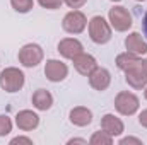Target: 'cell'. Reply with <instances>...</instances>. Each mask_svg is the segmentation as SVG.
<instances>
[{
	"label": "cell",
	"mask_w": 147,
	"mask_h": 145,
	"mask_svg": "<svg viewBox=\"0 0 147 145\" xmlns=\"http://www.w3.org/2000/svg\"><path fill=\"white\" fill-rule=\"evenodd\" d=\"M26 75L16 67H7L0 72V87L5 92H17L24 87Z\"/></svg>",
	"instance_id": "6da1fadb"
},
{
	"label": "cell",
	"mask_w": 147,
	"mask_h": 145,
	"mask_svg": "<svg viewBox=\"0 0 147 145\" xmlns=\"http://www.w3.org/2000/svg\"><path fill=\"white\" fill-rule=\"evenodd\" d=\"M89 38L96 44H106L111 39V24L101 15H94L89 21Z\"/></svg>",
	"instance_id": "7a4b0ae2"
},
{
	"label": "cell",
	"mask_w": 147,
	"mask_h": 145,
	"mask_svg": "<svg viewBox=\"0 0 147 145\" xmlns=\"http://www.w3.org/2000/svg\"><path fill=\"white\" fill-rule=\"evenodd\" d=\"M43 56H45L43 48H41L39 44H36V43H28V44H24V46L19 50V55H17L19 63H21L22 67H28V68L38 67V65L43 62Z\"/></svg>",
	"instance_id": "3957f363"
},
{
	"label": "cell",
	"mask_w": 147,
	"mask_h": 145,
	"mask_svg": "<svg viewBox=\"0 0 147 145\" xmlns=\"http://www.w3.org/2000/svg\"><path fill=\"white\" fill-rule=\"evenodd\" d=\"M140 108V101L139 97L134 94V92H128V91H121L116 94L115 97V109L123 114V116H132L135 114Z\"/></svg>",
	"instance_id": "277c9868"
},
{
	"label": "cell",
	"mask_w": 147,
	"mask_h": 145,
	"mask_svg": "<svg viewBox=\"0 0 147 145\" xmlns=\"http://www.w3.org/2000/svg\"><path fill=\"white\" fill-rule=\"evenodd\" d=\"M87 26V17L84 15V12L80 10H70L69 14H65L63 21H62V28L65 33L69 34H80Z\"/></svg>",
	"instance_id": "5b68a950"
},
{
	"label": "cell",
	"mask_w": 147,
	"mask_h": 145,
	"mask_svg": "<svg viewBox=\"0 0 147 145\" xmlns=\"http://www.w3.org/2000/svg\"><path fill=\"white\" fill-rule=\"evenodd\" d=\"M108 19H110L111 28H115V31L125 33V31H128V29L132 28V15H130V12H128L125 7H121V5L110 9Z\"/></svg>",
	"instance_id": "8992f818"
},
{
	"label": "cell",
	"mask_w": 147,
	"mask_h": 145,
	"mask_svg": "<svg viewBox=\"0 0 147 145\" xmlns=\"http://www.w3.org/2000/svg\"><path fill=\"white\" fill-rule=\"evenodd\" d=\"M125 80L134 89H144L147 85V68L144 65V60L128 67L125 70Z\"/></svg>",
	"instance_id": "52a82bcc"
},
{
	"label": "cell",
	"mask_w": 147,
	"mask_h": 145,
	"mask_svg": "<svg viewBox=\"0 0 147 145\" xmlns=\"http://www.w3.org/2000/svg\"><path fill=\"white\" fill-rule=\"evenodd\" d=\"M45 75L50 82H62L69 75V67L60 60H48L45 65Z\"/></svg>",
	"instance_id": "ba28073f"
},
{
	"label": "cell",
	"mask_w": 147,
	"mask_h": 145,
	"mask_svg": "<svg viewBox=\"0 0 147 145\" xmlns=\"http://www.w3.org/2000/svg\"><path fill=\"white\" fill-rule=\"evenodd\" d=\"M87 77H89L91 87H92L94 91H99V92L106 91L111 84V73L108 72L106 68H103V67H96Z\"/></svg>",
	"instance_id": "9c48e42d"
},
{
	"label": "cell",
	"mask_w": 147,
	"mask_h": 145,
	"mask_svg": "<svg viewBox=\"0 0 147 145\" xmlns=\"http://www.w3.org/2000/svg\"><path fill=\"white\" fill-rule=\"evenodd\" d=\"M57 51H58L63 58L74 60L79 53L84 51V46H82V43H80L79 39H75V38H65V39H62V41L58 43Z\"/></svg>",
	"instance_id": "30bf717a"
},
{
	"label": "cell",
	"mask_w": 147,
	"mask_h": 145,
	"mask_svg": "<svg viewBox=\"0 0 147 145\" xmlns=\"http://www.w3.org/2000/svg\"><path fill=\"white\" fill-rule=\"evenodd\" d=\"M16 125L22 132L36 130L38 125H39V116L34 111H31V109H22V111H19L16 114Z\"/></svg>",
	"instance_id": "8fae6325"
},
{
	"label": "cell",
	"mask_w": 147,
	"mask_h": 145,
	"mask_svg": "<svg viewBox=\"0 0 147 145\" xmlns=\"http://www.w3.org/2000/svg\"><path fill=\"white\" fill-rule=\"evenodd\" d=\"M72 62H74V68L80 73V75H86V77L92 72L96 67H98L96 58H94L92 55H89V53H84V51H82V53H79Z\"/></svg>",
	"instance_id": "7c38bea8"
},
{
	"label": "cell",
	"mask_w": 147,
	"mask_h": 145,
	"mask_svg": "<svg viewBox=\"0 0 147 145\" xmlns=\"http://www.w3.org/2000/svg\"><path fill=\"white\" fill-rule=\"evenodd\" d=\"M125 48H127V51H130L134 55H146L147 41L139 33H130L125 38Z\"/></svg>",
	"instance_id": "4fadbf2b"
},
{
	"label": "cell",
	"mask_w": 147,
	"mask_h": 145,
	"mask_svg": "<svg viewBox=\"0 0 147 145\" xmlns=\"http://www.w3.org/2000/svg\"><path fill=\"white\" fill-rule=\"evenodd\" d=\"M101 128H103L108 135H111V137H118V135L123 133L125 125H123V121H121L120 118H116L115 114H105L103 119H101Z\"/></svg>",
	"instance_id": "5bb4252c"
},
{
	"label": "cell",
	"mask_w": 147,
	"mask_h": 145,
	"mask_svg": "<svg viewBox=\"0 0 147 145\" xmlns=\"http://www.w3.org/2000/svg\"><path fill=\"white\" fill-rule=\"evenodd\" d=\"M69 119L75 126H87L92 121V111L89 108H84V106H77L70 111Z\"/></svg>",
	"instance_id": "9a60e30c"
},
{
	"label": "cell",
	"mask_w": 147,
	"mask_h": 145,
	"mask_svg": "<svg viewBox=\"0 0 147 145\" xmlns=\"http://www.w3.org/2000/svg\"><path fill=\"white\" fill-rule=\"evenodd\" d=\"M33 106L39 111H48L53 106V96L46 89H38L33 94Z\"/></svg>",
	"instance_id": "2e32d148"
},
{
	"label": "cell",
	"mask_w": 147,
	"mask_h": 145,
	"mask_svg": "<svg viewBox=\"0 0 147 145\" xmlns=\"http://www.w3.org/2000/svg\"><path fill=\"white\" fill-rule=\"evenodd\" d=\"M139 62H142L140 58H139V55H134V53H130V51H125V53H120L118 56H116V67L120 68V70H127L128 67H132V65H135V63H139Z\"/></svg>",
	"instance_id": "e0dca14e"
},
{
	"label": "cell",
	"mask_w": 147,
	"mask_h": 145,
	"mask_svg": "<svg viewBox=\"0 0 147 145\" xmlns=\"http://www.w3.org/2000/svg\"><path fill=\"white\" fill-rule=\"evenodd\" d=\"M89 144L91 145H111L113 144V137L108 135L105 130L103 132H94L92 137L89 138Z\"/></svg>",
	"instance_id": "ac0fdd59"
},
{
	"label": "cell",
	"mask_w": 147,
	"mask_h": 145,
	"mask_svg": "<svg viewBox=\"0 0 147 145\" xmlns=\"http://www.w3.org/2000/svg\"><path fill=\"white\" fill-rule=\"evenodd\" d=\"M10 5H12V9H14L16 12L26 14V12H29V10L33 9L34 0H10Z\"/></svg>",
	"instance_id": "d6986e66"
},
{
	"label": "cell",
	"mask_w": 147,
	"mask_h": 145,
	"mask_svg": "<svg viewBox=\"0 0 147 145\" xmlns=\"http://www.w3.org/2000/svg\"><path fill=\"white\" fill-rule=\"evenodd\" d=\"M12 132V119L7 114H0V137H5Z\"/></svg>",
	"instance_id": "ffe728a7"
},
{
	"label": "cell",
	"mask_w": 147,
	"mask_h": 145,
	"mask_svg": "<svg viewBox=\"0 0 147 145\" xmlns=\"http://www.w3.org/2000/svg\"><path fill=\"white\" fill-rule=\"evenodd\" d=\"M38 3L43 7V9H48V10H55V9H60L63 0H38Z\"/></svg>",
	"instance_id": "44dd1931"
},
{
	"label": "cell",
	"mask_w": 147,
	"mask_h": 145,
	"mask_svg": "<svg viewBox=\"0 0 147 145\" xmlns=\"http://www.w3.org/2000/svg\"><path fill=\"white\" fill-rule=\"evenodd\" d=\"M128 144H135V145H142L140 138H135V137H123L120 140V145H128Z\"/></svg>",
	"instance_id": "7402d4cb"
},
{
	"label": "cell",
	"mask_w": 147,
	"mask_h": 145,
	"mask_svg": "<svg viewBox=\"0 0 147 145\" xmlns=\"http://www.w3.org/2000/svg\"><path fill=\"white\" fill-rule=\"evenodd\" d=\"M87 0H63V3H67L70 9H80Z\"/></svg>",
	"instance_id": "603a6c76"
},
{
	"label": "cell",
	"mask_w": 147,
	"mask_h": 145,
	"mask_svg": "<svg viewBox=\"0 0 147 145\" xmlns=\"http://www.w3.org/2000/svg\"><path fill=\"white\" fill-rule=\"evenodd\" d=\"M16 144H26V145H33V140L28 138V137H16L10 140V145H16Z\"/></svg>",
	"instance_id": "cb8c5ba5"
},
{
	"label": "cell",
	"mask_w": 147,
	"mask_h": 145,
	"mask_svg": "<svg viewBox=\"0 0 147 145\" xmlns=\"http://www.w3.org/2000/svg\"><path fill=\"white\" fill-rule=\"evenodd\" d=\"M139 123H140L144 128H147V109H144V111L139 114Z\"/></svg>",
	"instance_id": "d4e9b609"
},
{
	"label": "cell",
	"mask_w": 147,
	"mask_h": 145,
	"mask_svg": "<svg viewBox=\"0 0 147 145\" xmlns=\"http://www.w3.org/2000/svg\"><path fill=\"white\" fill-rule=\"evenodd\" d=\"M67 144H69V145H74V144H82V145H86V144H87V140H84V138H70Z\"/></svg>",
	"instance_id": "484cf974"
},
{
	"label": "cell",
	"mask_w": 147,
	"mask_h": 145,
	"mask_svg": "<svg viewBox=\"0 0 147 145\" xmlns=\"http://www.w3.org/2000/svg\"><path fill=\"white\" fill-rule=\"evenodd\" d=\"M142 31H144V36L147 38V10L144 14V17H142Z\"/></svg>",
	"instance_id": "4316f807"
},
{
	"label": "cell",
	"mask_w": 147,
	"mask_h": 145,
	"mask_svg": "<svg viewBox=\"0 0 147 145\" xmlns=\"http://www.w3.org/2000/svg\"><path fill=\"white\" fill-rule=\"evenodd\" d=\"M144 96H146V99H147V85H146V92H144Z\"/></svg>",
	"instance_id": "83f0119b"
},
{
	"label": "cell",
	"mask_w": 147,
	"mask_h": 145,
	"mask_svg": "<svg viewBox=\"0 0 147 145\" xmlns=\"http://www.w3.org/2000/svg\"><path fill=\"white\" fill-rule=\"evenodd\" d=\"M144 65H146V68H147V58H146V60H144Z\"/></svg>",
	"instance_id": "f1b7e54d"
},
{
	"label": "cell",
	"mask_w": 147,
	"mask_h": 145,
	"mask_svg": "<svg viewBox=\"0 0 147 145\" xmlns=\"http://www.w3.org/2000/svg\"><path fill=\"white\" fill-rule=\"evenodd\" d=\"M111 2H120V0H111Z\"/></svg>",
	"instance_id": "f546056e"
},
{
	"label": "cell",
	"mask_w": 147,
	"mask_h": 145,
	"mask_svg": "<svg viewBox=\"0 0 147 145\" xmlns=\"http://www.w3.org/2000/svg\"><path fill=\"white\" fill-rule=\"evenodd\" d=\"M137 2H144V0H137Z\"/></svg>",
	"instance_id": "4dcf8cb0"
}]
</instances>
